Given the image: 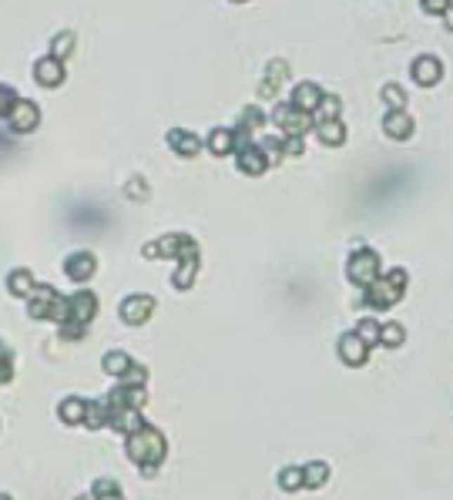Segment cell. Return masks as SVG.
<instances>
[{"label": "cell", "instance_id": "obj_1", "mask_svg": "<svg viewBox=\"0 0 453 500\" xmlns=\"http://www.w3.org/2000/svg\"><path fill=\"white\" fill-rule=\"evenodd\" d=\"M128 454H131L135 463L145 467V473H151V467L162 463V456H165V437L158 430H151V426H138L128 437Z\"/></svg>", "mask_w": 453, "mask_h": 500}, {"label": "cell", "instance_id": "obj_2", "mask_svg": "<svg viewBox=\"0 0 453 500\" xmlns=\"http://www.w3.org/2000/svg\"><path fill=\"white\" fill-rule=\"evenodd\" d=\"M403 289H407V272L403 269H396V272H379V279H373L369 286H366V299L373 309H386L393 305L400 296H403Z\"/></svg>", "mask_w": 453, "mask_h": 500}, {"label": "cell", "instance_id": "obj_3", "mask_svg": "<svg viewBox=\"0 0 453 500\" xmlns=\"http://www.w3.org/2000/svg\"><path fill=\"white\" fill-rule=\"evenodd\" d=\"M272 121L282 128V135H299V138L306 135L313 124H316L309 111H299V107L292 105V101H289V105H279V107H275V111H272Z\"/></svg>", "mask_w": 453, "mask_h": 500}, {"label": "cell", "instance_id": "obj_4", "mask_svg": "<svg viewBox=\"0 0 453 500\" xmlns=\"http://www.w3.org/2000/svg\"><path fill=\"white\" fill-rule=\"evenodd\" d=\"M349 279L362 289L369 286L373 279H379V258L373 249H356V252L349 256Z\"/></svg>", "mask_w": 453, "mask_h": 500}, {"label": "cell", "instance_id": "obj_5", "mask_svg": "<svg viewBox=\"0 0 453 500\" xmlns=\"http://www.w3.org/2000/svg\"><path fill=\"white\" fill-rule=\"evenodd\" d=\"M98 312V296L94 292H77L67 299V322H77V326H88Z\"/></svg>", "mask_w": 453, "mask_h": 500}, {"label": "cell", "instance_id": "obj_6", "mask_svg": "<svg viewBox=\"0 0 453 500\" xmlns=\"http://www.w3.org/2000/svg\"><path fill=\"white\" fill-rule=\"evenodd\" d=\"M409 74H413V81H416V84H423V88H433L440 77H443V64H440L433 54H420V58L413 61V67H409Z\"/></svg>", "mask_w": 453, "mask_h": 500}, {"label": "cell", "instance_id": "obj_7", "mask_svg": "<svg viewBox=\"0 0 453 500\" xmlns=\"http://www.w3.org/2000/svg\"><path fill=\"white\" fill-rule=\"evenodd\" d=\"M383 131L390 138H396V141H407V138L413 135V118H409L403 107H390V111L383 114Z\"/></svg>", "mask_w": 453, "mask_h": 500}, {"label": "cell", "instance_id": "obj_8", "mask_svg": "<svg viewBox=\"0 0 453 500\" xmlns=\"http://www.w3.org/2000/svg\"><path fill=\"white\" fill-rule=\"evenodd\" d=\"M151 309H155V299H151V296H131V299L121 303V319L131 322V326H141V322L151 316Z\"/></svg>", "mask_w": 453, "mask_h": 500}, {"label": "cell", "instance_id": "obj_9", "mask_svg": "<svg viewBox=\"0 0 453 500\" xmlns=\"http://www.w3.org/2000/svg\"><path fill=\"white\" fill-rule=\"evenodd\" d=\"M322 88L319 84H313V81H302V84H296V91H292V105L299 107V111H316L319 107V101H322Z\"/></svg>", "mask_w": 453, "mask_h": 500}, {"label": "cell", "instance_id": "obj_10", "mask_svg": "<svg viewBox=\"0 0 453 500\" xmlns=\"http://www.w3.org/2000/svg\"><path fill=\"white\" fill-rule=\"evenodd\" d=\"M168 145H171V152H178L181 158H195L202 152V138L192 135V131H168Z\"/></svg>", "mask_w": 453, "mask_h": 500}, {"label": "cell", "instance_id": "obj_11", "mask_svg": "<svg viewBox=\"0 0 453 500\" xmlns=\"http://www.w3.org/2000/svg\"><path fill=\"white\" fill-rule=\"evenodd\" d=\"M366 353H369V346H366L356 333H349L339 339V356H343L349 366H360L362 360H366Z\"/></svg>", "mask_w": 453, "mask_h": 500}, {"label": "cell", "instance_id": "obj_12", "mask_svg": "<svg viewBox=\"0 0 453 500\" xmlns=\"http://www.w3.org/2000/svg\"><path fill=\"white\" fill-rule=\"evenodd\" d=\"M289 77V64L286 61H272L269 64V74H265V81L258 84V98H275V91H279V84Z\"/></svg>", "mask_w": 453, "mask_h": 500}, {"label": "cell", "instance_id": "obj_13", "mask_svg": "<svg viewBox=\"0 0 453 500\" xmlns=\"http://www.w3.org/2000/svg\"><path fill=\"white\" fill-rule=\"evenodd\" d=\"M34 74H37V81H41V84H47V88H58L60 81H64V67H60L58 58H44V61L34 64Z\"/></svg>", "mask_w": 453, "mask_h": 500}, {"label": "cell", "instance_id": "obj_14", "mask_svg": "<svg viewBox=\"0 0 453 500\" xmlns=\"http://www.w3.org/2000/svg\"><path fill=\"white\" fill-rule=\"evenodd\" d=\"M94 269H98L94 256H91V252H77V256L67 258V269H64V272L71 275V279H77V282H84V279L94 275Z\"/></svg>", "mask_w": 453, "mask_h": 500}, {"label": "cell", "instance_id": "obj_15", "mask_svg": "<svg viewBox=\"0 0 453 500\" xmlns=\"http://www.w3.org/2000/svg\"><path fill=\"white\" fill-rule=\"evenodd\" d=\"M316 135H319L322 145L336 148V145H343V141H346V124L339 121V118H332V121H316Z\"/></svg>", "mask_w": 453, "mask_h": 500}, {"label": "cell", "instance_id": "obj_16", "mask_svg": "<svg viewBox=\"0 0 453 500\" xmlns=\"http://www.w3.org/2000/svg\"><path fill=\"white\" fill-rule=\"evenodd\" d=\"M11 124H14L17 131H30V128L37 124V107L30 105V101L14 105V111H11Z\"/></svg>", "mask_w": 453, "mask_h": 500}, {"label": "cell", "instance_id": "obj_17", "mask_svg": "<svg viewBox=\"0 0 453 500\" xmlns=\"http://www.w3.org/2000/svg\"><path fill=\"white\" fill-rule=\"evenodd\" d=\"M60 420L64 423H84V413H88V403L84 400H77V396H71V400H64L60 403Z\"/></svg>", "mask_w": 453, "mask_h": 500}, {"label": "cell", "instance_id": "obj_18", "mask_svg": "<svg viewBox=\"0 0 453 500\" xmlns=\"http://www.w3.org/2000/svg\"><path fill=\"white\" fill-rule=\"evenodd\" d=\"M339 98L336 94H322V101H319V107L313 111V121H332V118H339Z\"/></svg>", "mask_w": 453, "mask_h": 500}, {"label": "cell", "instance_id": "obj_19", "mask_svg": "<svg viewBox=\"0 0 453 500\" xmlns=\"http://www.w3.org/2000/svg\"><path fill=\"white\" fill-rule=\"evenodd\" d=\"M262 124H265V114L258 107H245L239 114V128L249 131V135H262Z\"/></svg>", "mask_w": 453, "mask_h": 500}, {"label": "cell", "instance_id": "obj_20", "mask_svg": "<svg viewBox=\"0 0 453 500\" xmlns=\"http://www.w3.org/2000/svg\"><path fill=\"white\" fill-rule=\"evenodd\" d=\"M205 145H209V152H215V154H232V131H228V128H215Z\"/></svg>", "mask_w": 453, "mask_h": 500}, {"label": "cell", "instance_id": "obj_21", "mask_svg": "<svg viewBox=\"0 0 453 500\" xmlns=\"http://www.w3.org/2000/svg\"><path fill=\"white\" fill-rule=\"evenodd\" d=\"M7 286H11L14 296H30V292H34V279H30L27 269H17V272H11Z\"/></svg>", "mask_w": 453, "mask_h": 500}, {"label": "cell", "instance_id": "obj_22", "mask_svg": "<svg viewBox=\"0 0 453 500\" xmlns=\"http://www.w3.org/2000/svg\"><path fill=\"white\" fill-rule=\"evenodd\" d=\"M105 369L111 376H124L128 369H131V360L124 356V353H107L105 356Z\"/></svg>", "mask_w": 453, "mask_h": 500}, {"label": "cell", "instance_id": "obj_23", "mask_svg": "<svg viewBox=\"0 0 453 500\" xmlns=\"http://www.w3.org/2000/svg\"><path fill=\"white\" fill-rule=\"evenodd\" d=\"M91 497H94V500H124L114 480H98V484H94V490H91Z\"/></svg>", "mask_w": 453, "mask_h": 500}, {"label": "cell", "instance_id": "obj_24", "mask_svg": "<svg viewBox=\"0 0 453 500\" xmlns=\"http://www.w3.org/2000/svg\"><path fill=\"white\" fill-rule=\"evenodd\" d=\"M195 269H198V258H181V272H175V286L178 289H188L192 279H195Z\"/></svg>", "mask_w": 453, "mask_h": 500}, {"label": "cell", "instance_id": "obj_25", "mask_svg": "<svg viewBox=\"0 0 453 500\" xmlns=\"http://www.w3.org/2000/svg\"><path fill=\"white\" fill-rule=\"evenodd\" d=\"M356 336H360L366 346H376L379 343V322H373V319H366V322H360V329H356Z\"/></svg>", "mask_w": 453, "mask_h": 500}, {"label": "cell", "instance_id": "obj_26", "mask_svg": "<svg viewBox=\"0 0 453 500\" xmlns=\"http://www.w3.org/2000/svg\"><path fill=\"white\" fill-rule=\"evenodd\" d=\"M383 101L390 107H407V91H403L400 84H386V88H383Z\"/></svg>", "mask_w": 453, "mask_h": 500}, {"label": "cell", "instance_id": "obj_27", "mask_svg": "<svg viewBox=\"0 0 453 500\" xmlns=\"http://www.w3.org/2000/svg\"><path fill=\"white\" fill-rule=\"evenodd\" d=\"M71 47H74V37H71V34H58V41H54V47H51V58H58V61H64Z\"/></svg>", "mask_w": 453, "mask_h": 500}, {"label": "cell", "instance_id": "obj_28", "mask_svg": "<svg viewBox=\"0 0 453 500\" xmlns=\"http://www.w3.org/2000/svg\"><path fill=\"white\" fill-rule=\"evenodd\" d=\"M379 343L400 346V343H403V329H400V326H379Z\"/></svg>", "mask_w": 453, "mask_h": 500}, {"label": "cell", "instance_id": "obj_29", "mask_svg": "<svg viewBox=\"0 0 453 500\" xmlns=\"http://www.w3.org/2000/svg\"><path fill=\"white\" fill-rule=\"evenodd\" d=\"M14 373V356H11V349L0 343V383H7Z\"/></svg>", "mask_w": 453, "mask_h": 500}, {"label": "cell", "instance_id": "obj_30", "mask_svg": "<svg viewBox=\"0 0 453 500\" xmlns=\"http://www.w3.org/2000/svg\"><path fill=\"white\" fill-rule=\"evenodd\" d=\"M447 7H453V0H423V11H426V14H443Z\"/></svg>", "mask_w": 453, "mask_h": 500}, {"label": "cell", "instance_id": "obj_31", "mask_svg": "<svg viewBox=\"0 0 453 500\" xmlns=\"http://www.w3.org/2000/svg\"><path fill=\"white\" fill-rule=\"evenodd\" d=\"M306 480H309V487H319V480H326V467H322V463L309 467L306 470Z\"/></svg>", "mask_w": 453, "mask_h": 500}, {"label": "cell", "instance_id": "obj_32", "mask_svg": "<svg viewBox=\"0 0 453 500\" xmlns=\"http://www.w3.org/2000/svg\"><path fill=\"white\" fill-rule=\"evenodd\" d=\"M17 101H14V91H11V88H4V84H0V114H4V111H7V107H14Z\"/></svg>", "mask_w": 453, "mask_h": 500}, {"label": "cell", "instance_id": "obj_33", "mask_svg": "<svg viewBox=\"0 0 453 500\" xmlns=\"http://www.w3.org/2000/svg\"><path fill=\"white\" fill-rule=\"evenodd\" d=\"M299 470H289V473H282V487H289V490H292V487H299Z\"/></svg>", "mask_w": 453, "mask_h": 500}, {"label": "cell", "instance_id": "obj_34", "mask_svg": "<svg viewBox=\"0 0 453 500\" xmlns=\"http://www.w3.org/2000/svg\"><path fill=\"white\" fill-rule=\"evenodd\" d=\"M440 17L447 20V27H450V31H453V7H447V11H443V14H440Z\"/></svg>", "mask_w": 453, "mask_h": 500}, {"label": "cell", "instance_id": "obj_35", "mask_svg": "<svg viewBox=\"0 0 453 500\" xmlns=\"http://www.w3.org/2000/svg\"><path fill=\"white\" fill-rule=\"evenodd\" d=\"M0 500H11V497H0Z\"/></svg>", "mask_w": 453, "mask_h": 500}, {"label": "cell", "instance_id": "obj_36", "mask_svg": "<svg viewBox=\"0 0 453 500\" xmlns=\"http://www.w3.org/2000/svg\"><path fill=\"white\" fill-rule=\"evenodd\" d=\"M235 4H242V0H235Z\"/></svg>", "mask_w": 453, "mask_h": 500}]
</instances>
